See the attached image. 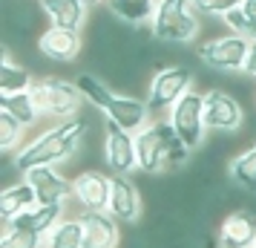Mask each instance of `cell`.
<instances>
[{
    "label": "cell",
    "instance_id": "cell-5",
    "mask_svg": "<svg viewBox=\"0 0 256 248\" xmlns=\"http://www.w3.org/2000/svg\"><path fill=\"white\" fill-rule=\"evenodd\" d=\"M193 90V70L184 64H167L152 72L150 84H147V104H150L152 116H167L173 110L176 101H182L187 93Z\"/></svg>",
    "mask_w": 256,
    "mask_h": 248
},
{
    "label": "cell",
    "instance_id": "cell-11",
    "mask_svg": "<svg viewBox=\"0 0 256 248\" xmlns=\"http://www.w3.org/2000/svg\"><path fill=\"white\" fill-rule=\"evenodd\" d=\"M110 190H112V176H106L104 170L86 167L72 176V199L81 205V211H106Z\"/></svg>",
    "mask_w": 256,
    "mask_h": 248
},
{
    "label": "cell",
    "instance_id": "cell-8",
    "mask_svg": "<svg viewBox=\"0 0 256 248\" xmlns=\"http://www.w3.org/2000/svg\"><path fill=\"white\" fill-rule=\"evenodd\" d=\"M204 121L210 133L236 136L244 124L242 101L224 90H204Z\"/></svg>",
    "mask_w": 256,
    "mask_h": 248
},
{
    "label": "cell",
    "instance_id": "cell-23",
    "mask_svg": "<svg viewBox=\"0 0 256 248\" xmlns=\"http://www.w3.org/2000/svg\"><path fill=\"white\" fill-rule=\"evenodd\" d=\"M228 176H230V182H236L242 190L256 193V142L248 144L244 150H239V153L228 162Z\"/></svg>",
    "mask_w": 256,
    "mask_h": 248
},
{
    "label": "cell",
    "instance_id": "cell-24",
    "mask_svg": "<svg viewBox=\"0 0 256 248\" xmlns=\"http://www.w3.org/2000/svg\"><path fill=\"white\" fill-rule=\"evenodd\" d=\"M0 110H6V113H12L24 127H32L38 124V118H40V110H38L35 98L32 93H12V95H0Z\"/></svg>",
    "mask_w": 256,
    "mask_h": 248
},
{
    "label": "cell",
    "instance_id": "cell-31",
    "mask_svg": "<svg viewBox=\"0 0 256 248\" xmlns=\"http://www.w3.org/2000/svg\"><path fill=\"white\" fill-rule=\"evenodd\" d=\"M84 3H86L90 9H95V6H106V0H84Z\"/></svg>",
    "mask_w": 256,
    "mask_h": 248
},
{
    "label": "cell",
    "instance_id": "cell-15",
    "mask_svg": "<svg viewBox=\"0 0 256 248\" xmlns=\"http://www.w3.org/2000/svg\"><path fill=\"white\" fill-rule=\"evenodd\" d=\"M84 219V248H118L121 222L106 211H81Z\"/></svg>",
    "mask_w": 256,
    "mask_h": 248
},
{
    "label": "cell",
    "instance_id": "cell-16",
    "mask_svg": "<svg viewBox=\"0 0 256 248\" xmlns=\"http://www.w3.org/2000/svg\"><path fill=\"white\" fill-rule=\"evenodd\" d=\"M256 245V211H230L219 225V248H254Z\"/></svg>",
    "mask_w": 256,
    "mask_h": 248
},
{
    "label": "cell",
    "instance_id": "cell-3",
    "mask_svg": "<svg viewBox=\"0 0 256 248\" xmlns=\"http://www.w3.org/2000/svg\"><path fill=\"white\" fill-rule=\"evenodd\" d=\"M29 93L35 98L40 116L52 118V121H66L81 113L84 95L75 81H66L58 75H44V78H35Z\"/></svg>",
    "mask_w": 256,
    "mask_h": 248
},
{
    "label": "cell",
    "instance_id": "cell-25",
    "mask_svg": "<svg viewBox=\"0 0 256 248\" xmlns=\"http://www.w3.org/2000/svg\"><path fill=\"white\" fill-rule=\"evenodd\" d=\"M75 84H78V90H81L84 101H90V104L95 107V110H101L104 113V107L112 101V90H110V84L104 81V78H98V75H92V72H81L78 78H75Z\"/></svg>",
    "mask_w": 256,
    "mask_h": 248
},
{
    "label": "cell",
    "instance_id": "cell-26",
    "mask_svg": "<svg viewBox=\"0 0 256 248\" xmlns=\"http://www.w3.org/2000/svg\"><path fill=\"white\" fill-rule=\"evenodd\" d=\"M26 127L6 110H0V150L3 153H14L20 150V139H24Z\"/></svg>",
    "mask_w": 256,
    "mask_h": 248
},
{
    "label": "cell",
    "instance_id": "cell-32",
    "mask_svg": "<svg viewBox=\"0 0 256 248\" xmlns=\"http://www.w3.org/2000/svg\"><path fill=\"white\" fill-rule=\"evenodd\" d=\"M254 248H256V245H254Z\"/></svg>",
    "mask_w": 256,
    "mask_h": 248
},
{
    "label": "cell",
    "instance_id": "cell-28",
    "mask_svg": "<svg viewBox=\"0 0 256 248\" xmlns=\"http://www.w3.org/2000/svg\"><path fill=\"white\" fill-rule=\"evenodd\" d=\"M244 0H190V6H193V12L198 18H213V15H224L236 9V6H242Z\"/></svg>",
    "mask_w": 256,
    "mask_h": 248
},
{
    "label": "cell",
    "instance_id": "cell-18",
    "mask_svg": "<svg viewBox=\"0 0 256 248\" xmlns=\"http://www.w3.org/2000/svg\"><path fill=\"white\" fill-rule=\"evenodd\" d=\"M32 205H38V193L26 179H18L14 185H6L3 193H0V216H3V222H12L14 216L29 211Z\"/></svg>",
    "mask_w": 256,
    "mask_h": 248
},
{
    "label": "cell",
    "instance_id": "cell-22",
    "mask_svg": "<svg viewBox=\"0 0 256 248\" xmlns=\"http://www.w3.org/2000/svg\"><path fill=\"white\" fill-rule=\"evenodd\" d=\"M46 248H84V219L78 216H64L60 222L52 225V231L44 236Z\"/></svg>",
    "mask_w": 256,
    "mask_h": 248
},
{
    "label": "cell",
    "instance_id": "cell-27",
    "mask_svg": "<svg viewBox=\"0 0 256 248\" xmlns=\"http://www.w3.org/2000/svg\"><path fill=\"white\" fill-rule=\"evenodd\" d=\"M0 248H46V245H44V234L6 225L3 234H0Z\"/></svg>",
    "mask_w": 256,
    "mask_h": 248
},
{
    "label": "cell",
    "instance_id": "cell-29",
    "mask_svg": "<svg viewBox=\"0 0 256 248\" xmlns=\"http://www.w3.org/2000/svg\"><path fill=\"white\" fill-rule=\"evenodd\" d=\"M242 72L250 78V81H256V44H250V52H248V61H244Z\"/></svg>",
    "mask_w": 256,
    "mask_h": 248
},
{
    "label": "cell",
    "instance_id": "cell-4",
    "mask_svg": "<svg viewBox=\"0 0 256 248\" xmlns=\"http://www.w3.org/2000/svg\"><path fill=\"white\" fill-rule=\"evenodd\" d=\"M178 139L170 118H152L141 133H136V150H138V170L147 176H162L170 170V147Z\"/></svg>",
    "mask_w": 256,
    "mask_h": 248
},
{
    "label": "cell",
    "instance_id": "cell-17",
    "mask_svg": "<svg viewBox=\"0 0 256 248\" xmlns=\"http://www.w3.org/2000/svg\"><path fill=\"white\" fill-rule=\"evenodd\" d=\"M52 26H66V29H84L90 18V6L84 0H38Z\"/></svg>",
    "mask_w": 256,
    "mask_h": 248
},
{
    "label": "cell",
    "instance_id": "cell-2",
    "mask_svg": "<svg viewBox=\"0 0 256 248\" xmlns=\"http://www.w3.org/2000/svg\"><path fill=\"white\" fill-rule=\"evenodd\" d=\"M150 29L162 44H193L202 35V18L193 12L190 0H158Z\"/></svg>",
    "mask_w": 256,
    "mask_h": 248
},
{
    "label": "cell",
    "instance_id": "cell-12",
    "mask_svg": "<svg viewBox=\"0 0 256 248\" xmlns=\"http://www.w3.org/2000/svg\"><path fill=\"white\" fill-rule=\"evenodd\" d=\"M24 179L35 188L40 205H66V199L72 196V179L64 176L58 165L32 167L24 173Z\"/></svg>",
    "mask_w": 256,
    "mask_h": 248
},
{
    "label": "cell",
    "instance_id": "cell-9",
    "mask_svg": "<svg viewBox=\"0 0 256 248\" xmlns=\"http://www.w3.org/2000/svg\"><path fill=\"white\" fill-rule=\"evenodd\" d=\"M104 159L106 167L116 176H130L132 170H138V150H136V133L118 127L116 121L104 116Z\"/></svg>",
    "mask_w": 256,
    "mask_h": 248
},
{
    "label": "cell",
    "instance_id": "cell-20",
    "mask_svg": "<svg viewBox=\"0 0 256 248\" xmlns=\"http://www.w3.org/2000/svg\"><path fill=\"white\" fill-rule=\"evenodd\" d=\"M106 9L127 26H150L158 0H106Z\"/></svg>",
    "mask_w": 256,
    "mask_h": 248
},
{
    "label": "cell",
    "instance_id": "cell-1",
    "mask_svg": "<svg viewBox=\"0 0 256 248\" xmlns=\"http://www.w3.org/2000/svg\"><path fill=\"white\" fill-rule=\"evenodd\" d=\"M86 139V118L72 116L66 121H55L52 127L40 130L29 144L20 150H14L12 162L14 170L24 176L32 167H46V165H64L81 153V144Z\"/></svg>",
    "mask_w": 256,
    "mask_h": 248
},
{
    "label": "cell",
    "instance_id": "cell-6",
    "mask_svg": "<svg viewBox=\"0 0 256 248\" xmlns=\"http://www.w3.org/2000/svg\"><path fill=\"white\" fill-rule=\"evenodd\" d=\"M248 52H250V41L239 32H222L196 44V58L216 72H242Z\"/></svg>",
    "mask_w": 256,
    "mask_h": 248
},
{
    "label": "cell",
    "instance_id": "cell-14",
    "mask_svg": "<svg viewBox=\"0 0 256 248\" xmlns=\"http://www.w3.org/2000/svg\"><path fill=\"white\" fill-rule=\"evenodd\" d=\"M104 116L110 118V121H116L118 127H124V130L141 133L152 121V110H150L147 101H141V98H136V95L116 93L112 101L104 107Z\"/></svg>",
    "mask_w": 256,
    "mask_h": 248
},
{
    "label": "cell",
    "instance_id": "cell-10",
    "mask_svg": "<svg viewBox=\"0 0 256 248\" xmlns=\"http://www.w3.org/2000/svg\"><path fill=\"white\" fill-rule=\"evenodd\" d=\"M81 49H84L81 29H66V26L49 24L38 38V52L46 61H55V64H75Z\"/></svg>",
    "mask_w": 256,
    "mask_h": 248
},
{
    "label": "cell",
    "instance_id": "cell-30",
    "mask_svg": "<svg viewBox=\"0 0 256 248\" xmlns=\"http://www.w3.org/2000/svg\"><path fill=\"white\" fill-rule=\"evenodd\" d=\"M242 12L248 15V21H254V24H256V0H244V3H242Z\"/></svg>",
    "mask_w": 256,
    "mask_h": 248
},
{
    "label": "cell",
    "instance_id": "cell-7",
    "mask_svg": "<svg viewBox=\"0 0 256 248\" xmlns=\"http://www.w3.org/2000/svg\"><path fill=\"white\" fill-rule=\"evenodd\" d=\"M167 118H170L173 130L178 133V139H182L190 150H198V147L204 144V136L210 133L208 121H204V93L190 90L182 101L173 104V110L167 113Z\"/></svg>",
    "mask_w": 256,
    "mask_h": 248
},
{
    "label": "cell",
    "instance_id": "cell-21",
    "mask_svg": "<svg viewBox=\"0 0 256 248\" xmlns=\"http://www.w3.org/2000/svg\"><path fill=\"white\" fill-rule=\"evenodd\" d=\"M32 72L14 64L9 47H3V61H0V95H12V93H29L32 90Z\"/></svg>",
    "mask_w": 256,
    "mask_h": 248
},
{
    "label": "cell",
    "instance_id": "cell-19",
    "mask_svg": "<svg viewBox=\"0 0 256 248\" xmlns=\"http://www.w3.org/2000/svg\"><path fill=\"white\" fill-rule=\"evenodd\" d=\"M66 216V208L64 205H32L29 211H24L20 216H14L12 222L6 225H14V228H26V231H38V234L46 236L49 231H52V225L60 222Z\"/></svg>",
    "mask_w": 256,
    "mask_h": 248
},
{
    "label": "cell",
    "instance_id": "cell-13",
    "mask_svg": "<svg viewBox=\"0 0 256 248\" xmlns=\"http://www.w3.org/2000/svg\"><path fill=\"white\" fill-rule=\"evenodd\" d=\"M106 213H112L118 222L136 225L144 213V196H141L138 185L130 176H116L112 173V190H110V205Z\"/></svg>",
    "mask_w": 256,
    "mask_h": 248
}]
</instances>
